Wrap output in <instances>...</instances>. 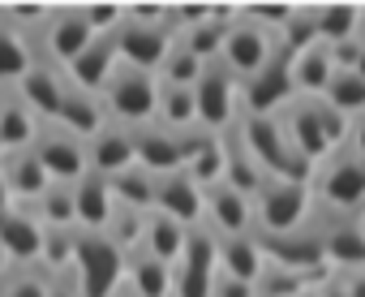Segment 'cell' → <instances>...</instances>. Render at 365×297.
I'll return each mask as SVG.
<instances>
[{
	"label": "cell",
	"mask_w": 365,
	"mask_h": 297,
	"mask_svg": "<svg viewBox=\"0 0 365 297\" xmlns=\"http://www.w3.org/2000/svg\"><path fill=\"white\" fill-rule=\"evenodd\" d=\"M275 121H279V129H284V138H288V146L309 164V168H318L335 146H344V138H348V121L339 116V112H331L322 99H288L279 112H275Z\"/></svg>",
	"instance_id": "cell-1"
},
{
	"label": "cell",
	"mask_w": 365,
	"mask_h": 297,
	"mask_svg": "<svg viewBox=\"0 0 365 297\" xmlns=\"http://www.w3.org/2000/svg\"><path fill=\"white\" fill-rule=\"evenodd\" d=\"M309 198L322 216H361L365 211V160H356L348 146L335 151L309 173Z\"/></svg>",
	"instance_id": "cell-2"
},
{
	"label": "cell",
	"mask_w": 365,
	"mask_h": 297,
	"mask_svg": "<svg viewBox=\"0 0 365 297\" xmlns=\"http://www.w3.org/2000/svg\"><path fill=\"white\" fill-rule=\"evenodd\" d=\"M237 134L245 142V151L254 156V164L262 168V177H275V181H309V164L288 146L284 129L275 116H237Z\"/></svg>",
	"instance_id": "cell-3"
},
{
	"label": "cell",
	"mask_w": 365,
	"mask_h": 297,
	"mask_svg": "<svg viewBox=\"0 0 365 297\" xmlns=\"http://www.w3.org/2000/svg\"><path fill=\"white\" fill-rule=\"evenodd\" d=\"M250 211H254V233H301L314 220L309 181H275V177H267L262 190L254 194Z\"/></svg>",
	"instance_id": "cell-4"
},
{
	"label": "cell",
	"mask_w": 365,
	"mask_h": 297,
	"mask_svg": "<svg viewBox=\"0 0 365 297\" xmlns=\"http://www.w3.org/2000/svg\"><path fill=\"white\" fill-rule=\"evenodd\" d=\"M103 99V112L116 116L120 129H142L155 121V104H159V78L155 74H142L133 65H116L108 86L99 91Z\"/></svg>",
	"instance_id": "cell-5"
},
{
	"label": "cell",
	"mask_w": 365,
	"mask_h": 297,
	"mask_svg": "<svg viewBox=\"0 0 365 297\" xmlns=\"http://www.w3.org/2000/svg\"><path fill=\"white\" fill-rule=\"evenodd\" d=\"M69 271L78 297H108L125 280V250H116L103 233H78Z\"/></svg>",
	"instance_id": "cell-6"
},
{
	"label": "cell",
	"mask_w": 365,
	"mask_h": 297,
	"mask_svg": "<svg viewBox=\"0 0 365 297\" xmlns=\"http://www.w3.org/2000/svg\"><path fill=\"white\" fill-rule=\"evenodd\" d=\"M254 233V228H250ZM262 258L271 267H284V271H297V276H309V280H327V258H322V237H318V224L309 220V228L301 233H254Z\"/></svg>",
	"instance_id": "cell-7"
},
{
	"label": "cell",
	"mask_w": 365,
	"mask_h": 297,
	"mask_svg": "<svg viewBox=\"0 0 365 297\" xmlns=\"http://www.w3.org/2000/svg\"><path fill=\"white\" fill-rule=\"evenodd\" d=\"M194 108H198V129L224 134L241 116V82L220 61H207L202 78L194 82Z\"/></svg>",
	"instance_id": "cell-8"
},
{
	"label": "cell",
	"mask_w": 365,
	"mask_h": 297,
	"mask_svg": "<svg viewBox=\"0 0 365 297\" xmlns=\"http://www.w3.org/2000/svg\"><path fill=\"white\" fill-rule=\"evenodd\" d=\"M275 52H279V39H275L271 31H262V26L245 22L241 14H232V22H228V31H224V44H220V65H224L237 82L254 78Z\"/></svg>",
	"instance_id": "cell-9"
},
{
	"label": "cell",
	"mask_w": 365,
	"mask_h": 297,
	"mask_svg": "<svg viewBox=\"0 0 365 297\" xmlns=\"http://www.w3.org/2000/svg\"><path fill=\"white\" fill-rule=\"evenodd\" d=\"M318 237H322V258L331 276H348L365 267V224L361 216H322L314 211Z\"/></svg>",
	"instance_id": "cell-10"
},
{
	"label": "cell",
	"mask_w": 365,
	"mask_h": 297,
	"mask_svg": "<svg viewBox=\"0 0 365 297\" xmlns=\"http://www.w3.org/2000/svg\"><path fill=\"white\" fill-rule=\"evenodd\" d=\"M288 61H292L288 52H275L254 78L241 82V116H275L288 99H297Z\"/></svg>",
	"instance_id": "cell-11"
},
{
	"label": "cell",
	"mask_w": 365,
	"mask_h": 297,
	"mask_svg": "<svg viewBox=\"0 0 365 297\" xmlns=\"http://www.w3.org/2000/svg\"><path fill=\"white\" fill-rule=\"evenodd\" d=\"M116 39V61L120 65H133L142 74H159V65L168 61L172 44H176V31L163 22V26H142V22H120V31L112 35Z\"/></svg>",
	"instance_id": "cell-12"
},
{
	"label": "cell",
	"mask_w": 365,
	"mask_h": 297,
	"mask_svg": "<svg viewBox=\"0 0 365 297\" xmlns=\"http://www.w3.org/2000/svg\"><path fill=\"white\" fill-rule=\"evenodd\" d=\"M39 146H35V160L43 164V173H48V181H61V186H73V181H82L86 177V146L73 138V134H39L35 138Z\"/></svg>",
	"instance_id": "cell-13"
},
{
	"label": "cell",
	"mask_w": 365,
	"mask_h": 297,
	"mask_svg": "<svg viewBox=\"0 0 365 297\" xmlns=\"http://www.w3.org/2000/svg\"><path fill=\"white\" fill-rule=\"evenodd\" d=\"M202 224L215 233V237H241L254 228V211H250V198L237 194L232 186H211L202 190Z\"/></svg>",
	"instance_id": "cell-14"
},
{
	"label": "cell",
	"mask_w": 365,
	"mask_h": 297,
	"mask_svg": "<svg viewBox=\"0 0 365 297\" xmlns=\"http://www.w3.org/2000/svg\"><path fill=\"white\" fill-rule=\"evenodd\" d=\"M133 138V164L150 177H168V173H180V134H168L163 125H142V129H129Z\"/></svg>",
	"instance_id": "cell-15"
},
{
	"label": "cell",
	"mask_w": 365,
	"mask_h": 297,
	"mask_svg": "<svg viewBox=\"0 0 365 297\" xmlns=\"http://www.w3.org/2000/svg\"><path fill=\"white\" fill-rule=\"evenodd\" d=\"M150 211L176 220L180 228H194V224H202V186H194L185 173L155 177V207Z\"/></svg>",
	"instance_id": "cell-16"
},
{
	"label": "cell",
	"mask_w": 365,
	"mask_h": 297,
	"mask_svg": "<svg viewBox=\"0 0 365 297\" xmlns=\"http://www.w3.org/2000/svg\"><path fill=\"white\" fill-rule=\"evenodd\" d=\"M120 61H116V39L112 35H95L65 69H69V82H73V91H86V95H99L103 86H108V78H112V69H116Z\"/></svg>",
	"instance_id": "cell-17"
},
{
	"label": "cell",
	"mask_w": 365,
	"mask_h": 297,
	"mask_svg": "<svg viewBox=\"0 0 365 297\" xmlns=\"http://www.w3.org/2000/svg\"><path fill=\"white\" fill-rule=\"evenodd\" d=\"M125 168H133V138L120 125H103L86 146V173L108 181V177H116Z\"/></svg>",
	"instance_id": "cell-18"
},
{
	"label": "cell",
	"mask_w": 365,
	"mask_h": 297,
	"mask_svg": "<svg viewBox=\"0 0 365 297\" xmlns=\"http://www.w3.org/2000/svg\"><path fill=\"white\" fill-rule=\"evenodd\" d=\"M91 39H95V31L86 26V14H82V9H61L56 18L43 22V48H48V56L61 61V65H69Z\"/></svg>",
	"instance_id": "cell-19"
},
{
	"label": "cell",
	"mask_w": 365,
	"mask_h": 297,
	"mask_svg": "<svg viewBox=\"0 0 365 297\" xmlns=\"http://www.w3.org/2000/svg\"><path fill=\"white\" fill-rule=\"evenodd\" d=\"M69 190H73V224H78L82 233H103L108 220H112V211H116L108 181L95 177V173H86V177L73 181Z\"/></svg>",
	"instance_id": "cell-20"
},
{
	"label": "cell",
	"mask_w": 365,
	"mask_h": 297,
	"mask_svg": "<svg viewBox=\"0 0 365 297\" xmlns=\"http://www.w3.org/2000/svg\"><path fill=\"white\" fill-rule=\"evenodd\" d=\"M220 142H224V186H232L237 194H245L250 203H254V194L262 190V168L254 164V156L245 151V142H241V134H237V121L220 134Z\"/></svg>",
	"instance_id": "cell-21"
},
{
	"label": "cell",
	"mask_w": 365,
	"mask_h": 297,
	"mask_svg": "<svg viewBox=\"0 0 365 297\" xmlns=\"http://www.w3.org/2000/svg\"><path fill=\"white\" fill-rule=\"evenodd\" d=\"M288 74H292V91L301 99H318L335 74V61H331V48L327 44H309L305 52H297L288 61Z\"/></svg>",
	"instance_id": "cell-22"
},
{
	"label": "cell",
	"mask_w": 365,
	"mask_h": 297,
	"mask_svg": "<svg viewBox=\"0 0 365 297\" xmlns=\"http://www.w3.org/2000/svg\"><path fill=\"white\" fill-rule=\"evenodd\" d=\"M267 258L254 241V233H241V237H220V276H232L241 284H258Z\"/></svg>",
	"instance_id": "cell-23"
},
{
	"label": "cell",
	"mask_w": 365,
	"mask_h": 297,
	"mask_svg": "<svg viewBox=\"0 0 365 297\" xmlns=\"http://www.w3.org/2000/svg\"><path fill=\"white\" fill-rule=\"evenodd\" d=\"M103 104H99V95H86V91H73V86H65V99H61V112H56V121L65 125V134H73L78 142L82 138H95L99 129H103Z\"/></svg>",
	"instance_id": "cell-24"
},
{
	"label": "cell",
	"mask_w": 365,
	"mask_h": 297,
	"mask_svg": "<svg viewBox=\"0 0 365 297\" xmlns=\"http://www.w3.org/2000/svg\"><path fill=\"white\" fill-rule=\"evenodd\" d=\"M125 284L138 297H172V267L146 250H129L125 254Z\"/></svg>",
	"instance_id": "cell-25"
},
{
	"label": "cell",
	"mask_w": 365,
	"mask_h": 297,
	"mask_svg": "<svg viewBox=\"0 0 365 297\" xmlns=\"http://www.w3.org/2000/svg\"><path fill=\"white\" fill-rule=\"evenodd\" d=\"M0 246H5L9 258L31 263V258L43 254V224L22 216V211H5L0 216Z\"/></svg>",
	"instance_id": "cell-26"
},
{
	"label": "cell",
	"mask_w": 365,
	"mask_h": 297,
	"mask_svg": "<svg viewBox=\"0 0 365 297\" xmlns=\"http://www.w3.org/2000/svg\"><path fill=\"white\" fill-rule=\"evenodd\" d=\"M155 125L168 134H190L198 129V108H194V86H168L159 82V104H155Z\"/></svg>",
	"instance_id": "cell-27"
},
{
	"label": "cell",
	"mask_w": 365,
	"mask_h": 297,
	"mask_svg": "<svg viewBox=\"0 0 365 297\" xmlns=\"http://www.w3.org/2000/svg\"><path fill=\"white\" fill-rule=\"evenodd\" d=\"M185 233H190V228H180L176 220H168V216H159V211H146L138 250H146V254H155L159 263L172 267V263L180 258V250H185Z\"/></svg>",
	"instance_id": "cell-28"
},
{
	"label": "cell",
	"mask_w": 365,
	"mask_h": 297,
	"mask_svg": "<svg viewBox=\"0 0 365 297\" xmlns=\"http://www.w3.org/2000/svg\"><path fill=\"white\" fill-rule=\"evenodd\" d=\"M39 138L35 112L22 104V95H0V151H26V146Z\"/></svg>",
	"instance_id": "cell-29"
},
{
	"label": "cell",
	"mask_w": 365,
	"mask_h": 297,
	"mask_svg": "<svg viewBox=\"0 0 365 297\" xmlns=\"http://www.w3.org/2000/svg\"><path fill=\"white\" fill-rule=\"evenodd\" d=\"M61 99H65V78L48 65H31L26 78H22V104L31 112H43V116H56L61 112Z\"/></svg>",
	"instance_id": "cell-30"
},
{
	"label": "cell",
	"mask_w": 365,
	"mask_h": 297,
	"mask_svg": "<svg viewBox=\"0 0 365 297\" xmlns=\"http://www.w3.org/2000/svg\"><path fill=\"white\" fill-rule=\"evenodd\" d=\"M0 177L9 186V198H43V190L52 186L43 164L35 160V151H14L5 160V168H0Z\"/></svg>",
	"instance_id": "cell-31"
},
{
	"label": "cell",
	"mask_w": 365,
	"mask_h": 297,
	"mask_svg": "<svg viewBox=\"0 0 365 297\" xmlns=\"http://www.w3.org/2000/svg\"><path fill=\"white\" fill-rule=\"evenodd\" d=\"M108 190H112V203H116V207H125V211L146 216V211L155 207V177H150V173H142L138 164H133V168H125V173H116V177H108Z\"/></svg>",
	"instance_id": "cell-32"
},
{
	"label": "cell",
	"mask_w": 365,
	"mask_h": 297,
	"mask_svg": "<svg viewBox=\"0 0 365 297\" xmlns=\"http://www.w3.org/2000/svg\"><path fill=\"white\" fill-rule=\"evenodd\" d=\"M361 14H365V5H314L318 44L335 48V44H344V39H356V31H361Z\"/></svg>",
	"instance_id": "cell-33"
},
{
	"label": "cell",
	"mask_w": 365,
	"mask_h": 297,
	"mask_svg": "<svg viewBox=\"0 0 365 297\" xmlns=\"http://www.w3.org/2000/svg\"><path fill=\"white\" fill-rule=\"evenodd\" d=\"M318 99L352 125V121L365 112V82H361L352 69H335V74H331V82H327V91H322Z\"/></svg>",
	"instance_id": "cell-34"
},
{
	"label": "cell",
	"mask_w": 365,
	"mask_h": 297,
	"mask_svg": "<svg viewBox=\"0 0 365 297\" xmlns=\"http://www.w3.org/2000/svg\"><path fill=\"white\" fill-rule=\"evenodd\" d=\"M309 44H318V22H314V5H292V18H288V26L279 31V52L297 56V52H305Z\"/></svg>",
	"instance_id": "cell-35"
},
{
	"label": "cell",
	"mask_w": 365,
	"mask_h": 297,
	"mask_svg": "<svg viewBox=\"0 0 365 297\" xmlns=\"http://www.w3.org/2000/svg\"><path fill=\"white\" fill-rule=\"evenodd\" d=\"M31 69V48L14 26H0V82H18Z\"/></svg>",
	"instance_id": "cell-36"
},
{
	"label": "cell",
	"mask_w": 365,
	"mask_h": 297,
	"mask_svg": "<svg viewBox=\"0 0 365 297\" xmlns=\"http://www.w3.org/2000/svg\"><path fill=\"white\" fill-rule=\"evenodd\" d=\"M198 78H202V61L176 39L172 52H168V61L159 65V82H168V86H194Z\"/></svg>",
	"instance_id": "cell-37"
},
{
	"label": "cell",
	"mask_w": 365,
	"mask_h": 297,
	"mask_svg": "<svg viewBox=\"0 0 365 297\" xmlns=\"http://www.w3.org/2000/svg\"><path fill=\"white\" fill-rule=\"evenodd\" d=\"M43 228H73V190L69 186H48L39 198Z\"/></svg>",
	"instance_id": "cell-38"
},
{
	"label": "cell",
	"mask_w": 365,
	"mask_h": 297,
	"mask_svg": "<svg viewBox=\"0 0 365 297\" xmlns=\"http://www.w3.org/2000/svg\"><path fill=\"white\" fill-rule=\"evenodd\" d=\"M73 228H43V254L39 258H48V267L52 271H69V263H73Z\"/></svg>",
	"instance_id": "cell-39"
},
{
	"label": "cell",
	"mask_w": 365,
	"mask_h": 297,
	"mask_svg": "<svg viewBox=\"0 0 365 297\" xmlns=\"http://www.w3.org/2000/svg\"><path fill=\"white\" fill-rule=\"evenodd\" d=\"M237 14H241L245 22H254V26H262V31H271V35L279 39V31H284L288 18H292V5H237Z\"/></svg>",
	"instance_id": "cell-40"
},
{
	"label": "cell",
	"mask_w": 365,
	"mask_h": 297,
	"mask_svg": "<svg viewBox=\"0 0 365 297\" xmlns=\"http://www.w3.org/2000/svg\"><path fill=\"white\" fill-rule=\"evenodd\" d=\"M82 14H86V26L95 35H116L125 22V5H86Z\"/></svg>",
	"instance_id": "cell-41"
},
{
	"label": "cell",
	"mask_w": 365,
	"mask_h": 297,
	"mask_svg": "<svg viewBox=\"0 0 365 297\" xmlns=\"http://www.w3.org/2000/svg\"><path fill=\"white\" fill-rule=\"evenodd\" d=\"M5 297H48V280H39V276H14V280H5Z\"/></svg>",
	"instance_id": "cell-42"
},
{
	"label": "cell",
	"mask_w": 365,
	"mask_h": 297,
	"mask_svg": "<svg viewBox=\"0 0 365 297\" xmlns=\"http://www.w3.org/2000/svg\"><path fill=\"white\" fill-rule=\"evenodd\" d=\"M211 297H258V288H254V284H241V280H232V276H220V271H215V280H211Z\"/></svg>",
	"instance_id": "cell-43"
},
{
	"label": "cell",
	"mask_w": 365,
	"mask_h": 297,
	"mask_svg": "<svg viewBox=\"0 0 365 297\" xmlns=\"http://www.w3.org/2000/svg\"><path fill=\"white\" fill-rule=\"evenodd\" d=\"M344 146H348V151L356 156V160H365V112L348 125V138H344Z\"/></svg>",
	"instance_id": "cell-44"
},
{
	"label": "cell",
	"mask_w": 365,
	"mask_h": 297,
	"mask_svg": "<svg viewBox=\"0 0 365 297\" xmlns=\"http://www.w3.org/2000/svg\"><path fill=\"white\" fill-rule=\"evenodd\" d=\"M9 18L14 22H26V26H39V22H48V5H14Z\"/></svg>",
	"instance_id": "cell-45"
},
{
	"label": "cell",
	"mask_w": 365,
	"mask_h": 297,
	"mask_svg": "<svg viewBox=\"0 0 365 297\" xmlns=\"http://www.w3.org/2000/svg\"><path fill=\"white\" fill-rule=\"evenodd\" d=\"M309 297H348V288L339 284V276H327L322 284H314V288H309Z\"/></svg>",
	"instance_id": "cell-46"
},
{
	"label": "cell",
	"mask_w": 365,
	"mask_h": 297,
	"mask_svg": "<svg viewBox=\"0 0 365 297\" xmlns=\"http://www.w3.org/2000/svg\"><path fill=\"white\" fill-rule=\"evenodd\" d=\"M339 284L348 288V297H365V267H361V271H348V276H339Z\"/></svg>",
	"instance_id": "cell-47"
},
{
	"label": "cell",
	"mask_w": 365,
	"mask_h": 297,
	"mask_svg": "<svg viewBox=\"0 0 365 297\" xmlns=\"http://www.w3.org/2000/svg\"><path fill=\"white\" fill-rule=\"evenodd\" d=\"M48 297H78L73 276H69V280H65V276H61V280H52V284H48Z\"/></svg>",
	"instance_id": "cell-48"
},
{
	"label": "cell",
	"mask_w": 365,
	"mask_h": 297,
	"mask_svg": "<svg viewBox=\"0 0 365 297\" xmlns=\"http://www.w3.org/2000/svg\"><path fill=\"white\" fill-rule=\"evenodd\" d=\"M9 211V186H5V177H0V216Z\"/></svg>",
	"instance_id": "cell-49"
},
{
	"label": "cell",
	"mask_w": 365,
	"mask_h": 297,
	"mask_svg": "<svg viewBox=\"0 0 365 297\" xmlns=\"http://www.w3.org/2000/svg\"><path fill=\"white\" fill-rule=\"evenodd\" d=\"M108 297H138V293H133V288H129V284H125V280H120V284H116V288H112V293H108Z\"/></svg>",
	"instance_id": "cell-50"
},
{
	"label": "cell",
	"mask_w": 365,
	"mask_h": 297,
	"mask_svg": "<svg viewBox=\"0 0 365 297\" xmlns=\"http://www.w3.org/2000/svg\"><path fill=\"white\" fill-rule=\"evenodd\" d=\"M5 267H9V254H5V246H0V276H5Z\"/></svg>",
	"instance_id": "cell-51"
},
{
	"label": "cell",
	"mask_w": 365,
	"mask_h": 297,
	"mask_svg": "<svg viewBox=\"0 0 365 297\" xmlns=\"http://www.w3.org/2000/svg\"><path fill=\"white\" fill-rule=\"evenodd\" d=\"M0 297H5V284H0Z\"/></svg>",
	"instance_id": "cell-52"
},
{
	"label": "cell",
	"mask_w": 365,
	"mask_h": 297,
	"mask_svg": "<svg viewBox=\"0 0 365 297\" xmlns=\"http://www.w3.org/2000/svg\"><path fill=\"white\" fill-rule=\"evenodd\" d=\"M361 224H365V211H361Z\"/></svg>",
	"instance_id": "cell-53"
},
{
	"label": "cell",
	"mask_w": 365,
	"mask_h": 297,
	"mask_svg": "<svg viewBox=\"0 0 365 297\" xmlns=\"http://www.w3.org/2000/svg\"><path fill=\"white\" fill-rule=\"evenodd\" d=\"M258 297H262V293H258Z\"/></svg>",
	"instance_id": "cell-54"
},
{
	"label": "cell",
	"mask_w": 365,
	"mask_h": 297,
	"mask_svg": "<svg viewBox=\"0 0 365 297\" xmlns=\"http://www.w3.org/2000/svg\"><path fill=\"white\" fill-rule=\"evenodd\" d=\"M305 297H309V293H305Z\"/></svg>",
	"instance_id": "cell-55"
}]
</instances>
